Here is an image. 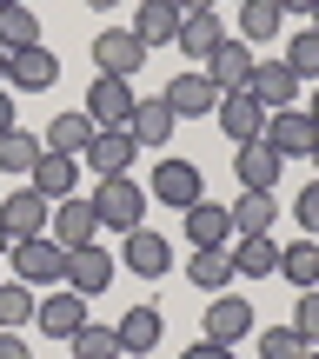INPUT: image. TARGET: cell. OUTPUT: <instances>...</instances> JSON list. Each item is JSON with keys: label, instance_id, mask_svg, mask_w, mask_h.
Instances as JSON below:
<instances>
[{"label": "cell", "instance_id": "obj_43", "mask_svg": "<svg viewBox=\"0 0 319 359\" xmlns=\"http://www.w3.org/2000/svg\"><path fill=\"white\" fill-rule=\"evenodd\" d=\"M7 127H13V93L0 87V133H7Z\"/></svg>", "mask_w": 319, "mask_h": 359}, {"label": "cell", "instance_id": "obj_11", "mask_svg": "<svg viewBox=\"0 0 319 359\" xmlns=\"http://www.w3.org/2000/svg\"><path fill=\"white\" fill-rule=\"evenodd\" d=\"M213 120H219V133H226L233 147H240V140H259V133H266V107H259L246 87H240V93H219Z\"/></svg>", "mask_w": 319, "mask_h": 359}, {"label": "cell", "instance_id": "obj_6", "mask_svg": "<svg viewBox=\"0 0 319 359\" xmlns=\"http://www.w3.org/2000/svg\"><path fill=\"white\" fill-rule=\"evenodd\" d=\"M93 67H100V74H140L147 67V47H140V34H133V27H100V34H93Z\"/></svg>", "mask_w": 319, "mask_h": 359}, {"label": "cell", "instance_id": "obj_36", "mask_svg": "<svg viewBox=\"0 0 319 359\" xmlns=\"http://www.w3.org/2000/svg\"><path fill=\"white\" fill-rule=\"evenodd\" d=\"M74 359H120V339H114V326L87 320V326L74 333Z\"/></svg>", "mask_w": 319, "mask_h": 359}, {"label": "cell", "instance_id": "obj_31", "mask_svg": "<svg viewBox=\"0 0 319 359\" xmlns=\"http://www.w3.org/2000/svg\"><path fill=\"white\" fill-rule=\"evenodd\" d=\"M280 27H286L280 0H240V40H246V47H259V40H273Z\"/></svg>", "mask_w": 319, "mask_h": 359}, {"label": "cell", "instance_id": "obj_45", "mask_svg": "<svg viewBox=\"0 0 319 359\" xmlns=\"http://www.w3.org/2000/svg\"><path fill=\"white\" fill-rule=\"evenodd\" d=\"M306 114H313V127H319V80H313V100H306Z\"/></svg>", "mask_w": 319, "mask_h": 359}, {"label": "cell", "instance_id": "obj_24", "mask_svg": "<svg viewBox=\"0 0 319 359\" xmlns=\"http://www.w3.org/2000/svg\"><path fill=\"white\" fill-rule=\"evenodd\" d=\"M186 240L193 246H233V213L219 200H193L186 206Z\"/></svg>", "mask_w": 319, "mask_h": 359}, {"label": "cell", "instance_id": "obj_51", "mask_svg": "<svg viewBox=\"0 0 319 359\" xmlns=\"http://www.w3.org/2000/svg\"><path fill=\"white\" fill-rule=\"evenodd\" d=\"M0 7H20V0H0Z\"/></svg>", "mask_w": 319, "mask_h": 359}, {"label": "cell", "instance_id": "obj_28", "mask_svg": "<svg viewBox=\"0 0 319 359\" xmlns=\"http://www.w3.org/2000/svg\"><path fill=\"white\" fill-rule=\"evenodd\" d=\"M219 40H226V27H219V20H213V7H206V13H186V20H179V40H173V47H186L193 60L206 67Z\"/></svg>", "mask_w": 319, "mask_h": 359}, {"label": "cell", "instance_id": "obj_15", "mask_svg": "<svg viewBox=\"0 0 319 359\" xmlns=\"http://www.w3.org/2000/svg\"><path fill=\"white\" fill-rule=\"evenodd\" d=\"M233 273H240V280H273V273H280V240H273V233H233Z\"/></svg>", "mask_w": 319, "mask_h": 359}, {"label": "cell", "instance_id": "obj_52", "mask_svg": "<svg viewBox=\"0 0 319 359\" xmlns=\"http://www.w3.org/2000/svg\"><path fill=\"white\" fill-rule=\"evenodd\" d=\"M313 27H319V7H313Z\"/></svg>", "mask_w": 319, "mask_h": 359}, {"label": "cell", "instance_id": "obj_47", "mask_svg": "<svg viewBox=\"0 0 319 359\" xmlns=\"http://www.w3.org/2000/svg\"><path fill=\"white\" fill-rule=\"evenodd\" d=\"M306 160H313V180H319V140H313V154H306Z\"/></svg>", "mask_w": 319, "mask_h": 359}, {"label": "cell", "instance_id": "obj_16", "mask_svg": "<svg viewBox=\"0 0 319 359\" xmlns=\"http://www.w3.org/2000/svg\"><path fill=\"white\" fill-rule=\"evenodd\" d=\"M80 173H87V167H80L74 154H40V160H34V173H27V187H34L40 200L53 206V200H67V193L80 187Z\"/></svg>", "mask_w": 319, "mask_h": 359}, {"label": "cell", "instance_id": "obj_10", "mask_svg": "<svg viewBox=\"0 0 319 359\" xmlns=\"http://www.w3.org/2000/svg\"><path fill=\"white\" fill-rule=\"evenodd\" d=\"M154 200L160 206H179V213H186L193 200H206L200 167H193V160H160V167H154Z\"/></svg>", "mask_w": 319, "mask_h": 359}, {"label": "cell", "instance_id": "obj_27", "mask_svg": "<svg viewBox=\"0 0 319 359\" xmlns=\"http://www.w3.org/2000/svg\"><path fill=\"white\" fill-rule=\"evenodd\" d=\"M93 133H100V127H93L80 107H74V114H53V120H47V154H74V160H80Z\"/></svg>", "mask_w": 319, "mask_h": 359}, {"label": "cell", "instance_id": "obj_18", "mask_svg": "<svg viewBox=\"0 0 319 359\" xmlns=\"http://www.w3.org/2000/svg\"><path fill=\"white\" fill-rule=\"evenodd\" d=\"M47 213H53V206L40 200L34 187H13L7 200H0V226H7L13 240H27V233H47Z\"/></svg>", "mask_w": 319, "mask_h": 359}, {"label": "cell", "instance_id": "obj_20", "mask_svg": "<svg viewBox=\"0 0 319 359\" xmlns=\"http://www.w3.org/2000/svg\"><path fill=\"white\" fill-rule=\"evenodd\" d=\"M114 339H120V353H160L166 320H160L154 306H127V313H120V326H114Z\"/></svg>", "mask_w": 319, "mask_h": 359}, {"label": "cell", "instance_id": "obj_39", "mask_svg": "<svg viewBox=\"0 0 319 359\" xmlns=\"http://www.w3.org/2000/svg\"><path fill=\"white\" fill-rule=\"evenodd\" d=\"M293 219L306 226V240H319V180H306V187H299V200H293Z\"/></svg>", "mask_w": 319, "mask_h": 359}, {"label": "cell", "instance_id": "obj_13", "mask_svg": "<svg viewBox=\"0 0 319 359\" xmlns=\"http://www.w3.org/2000/svg\"><path fill=\"white\" fill-rule=\"evenodd\" d=\"M67 286H74V293H107V286H114V253H107L100 240H87V246H74V253H67Z\"/></svg>", "mask_w": 319, "mask_h": 359}, {"label": "cell", "instance_id": "obj_42", "mask_svg": "<svg viewBox=\"0 0 319 359\" xmlns=\"http://www.w3.org/2000/svg\"><path fill=\"white\" fill-rule=\"evenodd\" d=\"M313 7H319V0H280V13H286V20H313Z\"/></svg>", "mask_w": 319, "mask_h": 359}, {"label": "cell", "instance_id": "obj_49", "mask_svg": "<svg viewBox=\"0 0 319 359\" xmlns=\"http://www.w3.org/2000/svg\"><path fill=\"white\" fill-rule=\"evenodd\" d=\"M0 87H7V53H0Z\"/></svg>", "mask_w": 319, "mask_h": 359}, {"label": "cell", "instance_id": "obj_46", "mask_svg": "<svg viewBox=\"0 0 319 359\" xmlns=\"http://www.w3.org/2000/svg\"><path fill=\"white\" fill-rule=\"evenodd\" d=\"M87 7H93V13H114V7H120V0H87Z\"/></svg>", "mask_w": 319, "mask_h": 359}, {"label": "cell", "instance_id": "obj_4", "mask_svg": "<svg viewBox=\"0 0 319 359\" xmlns=\"http://www.w3.org/2000/svg\"><path fill=\"white\" fill-rule=\"evenodd\" d=\"M200 333L219 339V346L246 339V333H253V299H246V293H213V299H206V313H200Z\"/></svg>", "mask_w": 319, "mask_h": 359}, {"label": "cell", "instance_id": "obj_32", "mask_svg": "<svg viewBox=\"0 0 319 359\" xmlns=\"http://www.w3.org/2000/svg\"><path fill=\"white\" fill-rule=\"evenodd\" d=\"M226 213H233V233H273V219H280V200H273V193H240Z\"/></svg>", "mask_w": 319, "mask_h": 359}, {"label": "cell", "instance_id": "obj_2", "mask_svg": "<svg viewBox=\"0 0 319 359\" xmlns=\"http://www.w3.org/2000/svg\"><path fill=\"white\" fill-rule=\"evenodd\" d=\"M7 259H13V280H20V286H67V246L47 240V233L13 240Z\"/></svg>", "mask_w": 319, "mask_h": 359}, {"label": "cell", "instance_id": "obj_14", "mask_svg": "<svg viewBox=\"0 0 319 359\" xmlns=\"http://www.w3.org/2000/svg\"><path fill=\"white\" fill-rule=\"evenodd\" d=\"M246 93H253L266 114H280V107H299V80L286 60H253V80H246Z\"/></svg>", "mask_w": 319, "mask_h": 359}, {"label": "cell", "instance_id": "obj_35", "mask_svg": "<svg viewBox=\"0 0 319 359\" xmlns=\"http://www.w3.org/2000/svg\"><path fill=\"white\" fill-rule=\"evenodd\" d=\"M34 286H0V326L7 333H20V326H34Z\"/></svg>", "mask_w": 319, "mask_h": 359}, {"label": "cell", "instance_id": "obj_5", "mask_svg": "<svg viewBox=\"0 0 319 359\" xmlns=\"http://www.w3.org/2000/svg\"><path fill=\"white\" fill-rule=\"evenodd\" d=\"M133 154H140V147H133L127 127H100V133L87 140V154H80V167H87L93 180H120V173L133 167Z\"/></svg>", "mask_w": 319, "mask_h": 359}, {"label": "cell", "instance_id": "obj_21", "mask_svg": "<svg viewBox=\"0 0 319 359\" xmlns=\"http://www.w3.org/2000/svg\"><path fill=\"white\" fill-rule=\"evenodd\" d=\"M173 127H179V114L166 100H133V114H127L133 147H166V140H173Z\"/></svg>", "mask_w": 319, "mask_h": 359}, {"label": "cell", "instance_id": "obj_40", "mask_svg": "<svg viewBox=\"0 0 319 359\" xmlns=\"http://www.w3.org/2000/svg\"><path fill=\"white\" fill-rule=\"evenodd\" d=\"M179 359H233V346H219V339H193Z\"/></svg>", "mask_w": 319, "mask_h": 359}, {"label": "cell", "instance_id": "obj_25", "mask_svg": "<svg viewBox=\"0 0 319 359\" xmlns=\"http://www.w3.org/2000/svg\"><path fill=\"white\" fill-rule=\"evenodd\" d=\"M186 280L200 286L206 299H213L219 286H233L240 273H233V253H226V246H193V259H186Z\"/></svg>", "mask_w": 319, "mask_h": 359}, {"label": "cell", "instance_id": "obj_12", "mask_svg": "<svg viewBox=\"0 0 319 359\" xmlns=\"http://www.w3.org/2000/svg\"><path fill=\"white\" fill-rule=\"evenodd\" d=\"M47 240H60L67 253H74V246H87V240H100V219H93V206L74 200V193H67V200H53V213H47Z\"/></svg>", "mask_w": 319, "mask_h": 359}, {"label": "cell", "instance_id": "obj_23", "mask_svg": "<svg viewBox=\"0 0 319 359\" xmlns=\"http://www.w3.org/2000/svg\"><path fill=\"white\" fill-rule=\"evenodd\" d=\"M7 80L20 93H47L53 80H60V60H53L47 47H27V53H7Z\"/></svg>", "mask_w": 319, "mask_h": 359}, {"label": "cell", "instance_id": "obj_29", "mask_svg": "<svg viewBox=\"0 0 319 359\" xmlns=\"http://www.w3.org/2000/svg\"><path fill=\"white\" fill-rule=\"evenodd\" d=\"M47 154V140H40V133H27V127H7L0 133V173H34V160Z\"/></svg>", "mask_w": 319, "mask_h": 359}, {"label": "cell", "instance_id": "obj_33", "mask_svg": "<svg viewBox=\"0 0 319 359\" xmlns=\"http://www.w3.org/2000/svg\"><path fill=\"white\" fill-rule=\"evenodd\" d=\"M280 273L306 293V286H319V240H293V246H280Z\"/></svg>", "mask_w": 319, "mask_h": 359}, {"label": "cell", "instance_id": "obj_9", "mask_svg": "<svg viewBox=\"0 0 319 359\" xmlns=\"http://www.w3.org/2000/svg\"><path fill=\"white\" fill-rule=\"evenodd\" d=\"M160 100L173 107L179 120H213V107H219V87H213V74H173Z\"/></svg>", "mask_w": 319, "mask_h": 359}, {"label": "cell", "instance_id": "obj_50", "mask_svg": "<svg viewBox=\"0 0 319 359\" xmlns=\"http://www.w3.org/2000/svg\"><path fill=\"white\" fill-rule=\"evenodd\" d=\"M306 359H319V346H306Z\"/></svg>", "mask_w": 319, "mask_h": 359}, {"label": "cell", "instance_id": "obj_3", "mask_svg": "<svg viewBox=\"0 0 319 359\" xmlns=\"http://www.w3.org/2000/svg\"><path fill=\"white\" fill-rule=\"evenodd\" d=\"M259 140H266L280 160H306L313 140H319V127H313L306 107H280V114H266V133H259Z\"/></svg>", "mask_w": 319, "mask_h": 359}, {"label": "cell", "instance_id": "obj_34", "mask_svg": "<svg viewBox=\"0 0 319 359\" xmlns=\"http://www.w3.org/2000/svg\"><path fill=\"white\" fill-rule=\"evenodd\" d=\"M286 67H293L299 87H313V80H319V27H299V34L286 40Z\"/></svg>", "mask_w": 319, "mask_h": 359}, {"label": "cell", "instance_id": "obj_44", "mask_svg": "<svg viewBox=\"0 0 319 359\" xmlns=\"http://www.w3.org/2000/svg\"><path fill=\"white\" fill-rule=\"evenodd\" d=\"M173 7H179V13H206L213 0H173Z\"/></svg>", "mask_w": 319, "mask_h": 359}, {"label": "cell", "instance_id": "obj_1", "mask_svg": "<svg viewBox=\"0 0 319 359\" xmlns=\"http://www.w3.org/2000/svg\"><path fill=\"white\" fill-rule=\"evenodd\" d=\"M87 206H93V219H100V233H133V226H147V187L140 180H93V193H87Z\"/></svg>", "mask_w": 319, "mask_h": 359}, {"label": "cell", "instance_id": "obj_41", "mask_svg": "<svg viewBox=\"0 0 319 359\" xmlns=\"http://www.w3.org/2000/svg\"><path fill=\"white\" fill-rule=\"evenodd\" d=\"M0 359H34V353H27L20 333H7V326H0Z\"/></svg>", "mask_w": 319, "mask_h": 359}, {"label": "cell", "instance_id": "obj_38", "mask_svg": "<svg viewBox=\"0 0 319 359\" xmlns=\"http://www.w3.org/2000/svg\"><path fill=\"white\" fill-rule=\"evenodd\" d=\"M293 333L306 339V346H319V286H306V293L293 299Z\"/></svg>", "mask_w": 319, "mask_h": 359}, {"label": "cell", "instance_id": "obj_22", "mask_svg": "<svg viewBox=\"0 0 319 359\" xmlns=\"http://www.w3.org/2000/svg\"><path fill=\"white\" fill-rule=\"evenodd\" d=\"M206 74H213L219 93H240L246 80H253V47H246V40H219L213 60H206Z\"/></svg>", "mask_w": 319, "mask_h": 359}, {"label": "cell", "instance_id": "obj_37", "mask_svg": "<svg viewBox=\"0 0 319 359\" xmlns=\"http://www.w3.org/2000/svg\"><path fill=\"white\" fill-rule=\"evenodd\" d=\"M259 359H306V339L293 333V320H286V326H266V339H259Z\"/></svg>", "mask_w": 319, "mask_h": 359}, {"label": "cell", "instance_id": "obj_19", "mask_svg": "<svg viewBox=\"0 0 319 359\" xmlns=\"http://www.w3.org/2000/svg\"><path fill=\"white\" fill-rule=\"evenodd\" d=\"M179 20H186V13H179L173 0H140V13H133V34H140L147 53H154V47H173V40H179Z\"/></svg>", "mask_w": 319, "mask_h": 359}, {"label": "cell", "instance_id": "obj_30", "mask_svg": "<svg viewBox=\"0 0 319 359\" xmlns=\"http://www.w3.org/2000/svg\"><path fill=\"white\" fill-rule=\"evenodd\" d=\"M27 47H40V13L27 7H0V53H27Z\"/></svg>", "mask_w": 319, "mask_h": 359}, {"label": "cell", "instance_id": "obj_26", "mask_svg": "<svg viewBox=\"0 0 319 359\" xmlns=\"http://www.w3.org/2000/svg\"><path fill=\"white\" fill-rule=\"evenodd\" d=\"M127 266L140 273V280H160V273L173 266V246H166V233L133 226V233H127Z\"/></svg>", "mask_w": 319, "mask_h": 359}, {"label": "cell", "instance_id": "obj_7", "mask_svg": "<svg viewBox=\"0 0 319 359\" xmlns=\"http://www.w3.org/2000/svg\"><path fill=\"white\" fill-rule=\"evenodd\" d=\"M80 114L93 120V127H127V114H133V87L120 74H93V87H87V100H80Z\"/></svg>", "mask_w": 319, "mask_h": 359}, {"label": "cell", "instance_id": "obj_8", "mask_svg": "<svg viewBox=\"0 0 319 359\" xmlns=\"http://www.w3.org/2000/svg\"><path fill=\"white\" fill-rule=\"evenodd\" d=\"M34 326H40L47 339H74L80 326H87V293H74V286H53V293L34 306Z\"/></svg>", "mask_w": 319, "mask_h": 359}, {"label": "cell", "instance_id": "obj_17", "mask_svg": "<svg viewBox=\"0 0 319 359\" xmlns=\"http://www.w3.org/2000/svg\"><path fill=\"white\" fill-rule=\"evenodd\" d=\"M280 167H286V160L273 154L266 140H240V154H233V173H240V187H246V193H273Z\"/></svg>", "mask_w": 319, "mask_h": 359}, {"label": "cell", "instance_id": "obj_48", "mask_svg": "<svg viewBox=\"0 0 319 359\" xmlns=\"http://www.w3.org/2000/svg\"><path fill=\"white\" fill-rule=\"evenodd\" d=\"M7 246H13V233H7V226H0V253H7Z\"/></svg>", "mask_w": 319, "mask_h": 359}]
</instances>
